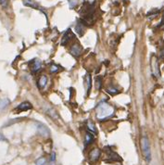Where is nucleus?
<instances>
[{
	"mask_svg": "<svg viewBox=\"0 0 164 165\" xmlns=\"http://www.w3.org/2000/svg\"><path fill=\"white\" fill-rule=\"evenodd\" d=\"M84 82H85V88H86L87 95H89L90 90L92 88V78H91L90 73H86L85 77H84Z\"/></svg>",
	"mask_w": 164,
	"mask_h": 165,
	"instance_id": "12",
	"label": "nucleus"
},
{
	"mask_svg": "<svg viewBox=\"0 0 164 165\" xmlns=\"http://www.w3.org/2000/svg\"><path fill=\"white\" fill-rule=\"evenodd\" d=\"M164 24V12H163V18H162V21L160 22V25H163Z\"/></svg>",
	"mask_w": 164,
	"mask_h": 165,
	"instance_id": "27",
	"label": "nucleus"
},
{
	"mask_svg": "<svg viewBox=\"0 0 164 165\" xmlns=\"http://www.w3.org/2000/svg\"><path fill=\"white\" fill-rule=\"evenodd\" d=\"M151 68H152V73L156 76V77H160V69H159V63H158L156 58L152 60L151 61Z\"/></svg>",
	"mask_w": 164,
	"mask_h": 165,
	"instance_id": "11",
	"label": "nucleus"
},
{
	"mask_svg": "<svg viewBox=\"0 0 164 165\" xmlns=\"http://www.w3.org/2000/svg\"><path fill=\"white\" fill-rule=\"evenodd\" d=\"M94 140H95V137H94V135L91 134V133H88L87 132L86 134H85V137H84V146H89L91 145L93 142H94Z\"/></svg>",
	"mask_w": 164,
	"mask_h": 165,
	"instance_id": "13",
	"label": "nucleus"
},
{
	"mask_svg": "<svg viewBox=\"0 0 164 165\" xmlns=\"http://www.w3.org/2000/svg\"><path fill=\"white\" fill-rule=\"evenodd\" d=\"M5 140H6V138L4 137V135L0 134V141H5Z\"/></svg>",
	"mask_w": 164,
	"mask_h": 165,
	"instance_id": "26",
	"label": "nucleus"
},
{
	"mask_svg": "<svg viewBox=\"0 0 164 165\" xmlns=\"http://www.w3.org/2000/svg\"><path fill=\"white\" fill-rule=\"evenodd\" d=\"M100 154L101 151L99 149H93L89 153V161L93 164L96 163L99 160V158H100Z\"/></svg>",
	"mask_w": 164,
	"mask_h": 165,
	"instance_id": "4",
	"label": "nucleus"
},
{
	"mask_svg": "<svg viewBox=\"0 0 164 165\" xmlns=\"http://www.w3.org/2000/svg\"><path fill=\"white\" fill-rule=\"evenodd\" d=\"M35 126H36V130L40 135H42L44 137H48L50 135V131L48 130V128L46 127L44 123L36 122H35Z\"/></svg>",
	"mask_w": 164,
	"mask_h": 165,
	"instance_id": "3",
	"label": "nucleus"
},
{
	"mask_svg": "<svg viewBox=\"0 0 164 165\" xmlns=\"http://www.w3.org/2000/svg\"><path fill=\"white\" fill-rule=\"evenodd\" d=\"M42 68V62L38 58H35L31 62V70L33 73H36Z\"/></svg>",
	"mask_w": 164,
	"mask_h": 165,
	"instance_id": "8",
	"label": "nucleus"
},
{
	"mask_svg": "<svg viewBox=\"0 0 164 165\" xmlns=\"http://www.w3.org/2000/svg\"><path fill=\"white\" fill-rule=\"evenodd\" d=\"M106 152L108 154V157L110 161H121V158L115 153L114 151H112L110 149H106Z\"/></svg>",
	"mask_w": 164,
	"mask_h": 165,
	"instance_id": "9",
	"label": "nucleus"
},
{
	"mask_svg": "<svg viewBox=\"0 0 164 165\" xmlns=\"http://www.w3.org/2000/svg\"><path fill=\"white\" fill-rule=\"evenodd\" d=\"M107 92L109 93V94H110L111 96H115V95H117V94H118L120 91L117 89L116 87H114V86H110L109 88H108L107 89Z\"/></svg>",
	"mask_w": 164,
	"mask_h": 165,
	"instance_id": "16",
	"label": "nucleus"
},
{
	"mask_svg": "<svg viewBox=\"0 0 164 165\" xmlns=\"http://www.w3.org/2000/svg\"><path fill=\"white\" fill-rule=\"evenodd\" d=\"M96 87L97 90H100L102 87V78L100 76H97L96 79Z\"/></svg>",
	"mask_w": 164,
	"mask_h": 165,
	"instance_id": "18",
	"label": "nucleus"
},
{
	"mask_svg": "<svg viewBox=\"0 0 164 165\" xmlns=\"http://www.w3.org/2000/svg\"><path fill=\"white\" fill-rule=\"evenodd\" d=\"M84 31H85V25L84 24V22L80 20L77 22V24L75 25V32L77 33L80 36H83L84 34Z\"/></svg>",
	"mask_w": 164,
	"mask_h": 165,
	"instance_id": "10",
	"label": "nucleus"
},
{
	"mask_svg": "<svg viewBox=\"0 0 164 165\" xmlns=\"http://www.w3.org/2000/svg\"><path fill=\"white\" fill-rule=\"evenodd\" d=\"M141 149L145 160L148 162H149L151 161V150H150L149 141L146 137H143L141 139Z\"/></svg>",
	"mask_w": 164,
	"mask_h": 165,
	"instance_id": "2",
	"label": "nucleus"
},
{
	"mask_svg": "<svg viewBox=\"0 0 164 165\" xmlns=\"http://www.w3.org/2000/svg\"><path fill=\"white\" fill-rule=\"evenodd\" d=\"M82 52H83V48L82 46L78 43H75L72 46L71 48V54L72 56H73L74 58H78L81 56Z\"/></svg>",
	"mask_w": 164,
	"mask_h": 165,
	"instance_id": "7",
	"label": "nucleus"
},
{
	"mask_svg": "<svg viewBox=\"0 0 164 165\" xmlns=\"http://www.w3.org/2000/svg\"><path fill=\"white\" fill-rule=\"evenodd\" d=\"M23 5L26 6V7L29 8H33V9H39V6L37 5V3L33 0H22Z\"/></svg>",
	"mask_w": 164,
	"mask_h": 165,
	"instance_id": "14",
	"label": "nucleus"
},
{
	"mask_svg": "<svg viewBox=\"0 0 164 165\" xmlns=\"http://www.w3.org/2000/svg\"><path fill=\"white\" fill-rule=\"evenodd\" d=\"M97 118L99 122H105L114 114V109L107 102H101L97 107Z\"/></svg>",
	"mask_w": 164,
	"mask_h": 165,
	"instance_id": "1",
	"label": "nucleus"
},
{
	"mask_svg": "<svg viewBox=\"0 0 164 165\" xmlns=\"http://www.w3.org/2000/svg\"><path fill=\"white\" fill-rule=\"evenodd\" d=\"M46 84H48V77L45 75H42L38 80V86L40 89H43L45 87Z\"/></svg>",
	"mask_w": 164,
	"mask_h": 165,
	"instance_id": "15",
	"label": "nucleus"
},
{
	"mask_svg": "<svg viewBox=\"0 0 164 165\" xmlns=\"http://www.w3.org/2000/svg\"><path fill=\"white\" fill-rule=\"evenodd\" d=\"M60 67L58 66V65H56V64H52V65L50 66V69H49V72L51 73H58V70H60Z\"/></svg>",
	"mask_w": 164,
	"mask_h": 165,
	"instance_id": "19",
	"label": "nucleus"
},
{
	"mask_svg": "<svg viewBox=\"0 0 164 165\" xmlns=\"http://www.w3.org/2000/svg\"><path fill=\"white\" fill-rule=\"evenodd\" d=\"M72 38H74V35L71 29H68L61 39V46H67L70 43V41H72Z\"/></svg>",
	"mask_w": 164,
	"mask_h": 165,
	"instance_id": "6",
	"label": "nucleus"
},
{
	"mask_svg": "<svg viewBox=\"0 0 164 165\" xmlns=\"http://www.w3.org/2000/svg\"><path fill=\"white\" fill-rule=\"evenodd\" d=\"M32 108H33V106L30 102L24 101V102H22L20 105L17 106V108H15V110H14V112L20 113V112H22V111H26V110H31Z\"/></svg>",
	"mask_w": 164,
	"mask_h": 165,
	"instance_id": "5",
	"label": "nucleus"
},
{
	"mask_svg": "<svg viewBox=\"0 0 164 165\" xmlns=\"http://www.w3.org/2000/svg\"><path fill=\"white\" fill-rule=\"evenodd\" d=\"M77 0H70V8L71 9H73L75 8V6L77 5Z\"/></svg>",
	"mask_w": 164,
	"mask_h": 165,
	"instance_id": "23",
	"label": "nucleus"
},
{
	"mask_svg": "<svg viewBox=\"0 0 164 165\" xmlns=\"http://www.w3.org/2000/svg\"><path fill=\"white\" fill-rule=\"evenodd\" d=\"M9 103H10V101H9L8 98H4L2 101H1V104H0V108H1L2 110L5 109V108H7Z\"/></svg>",
	"mask_w": 164,
	"mask_h": 165,
	"instance_id": "20",
	"label": "nucleus"
},
{
	"mask_svg": "<svg viewBox=\"0 0 164 165\" xmlns=\"http://www.w3.org/2000/svg\"><path fill=\"white\" fill-rule=\"evenodd\" d=\"M87 128H88V130L93 132V133H97V128L95 126V124L91 122V121H88L87 122Z\"/></svg>",
	"mask_w": 164,
	"mask_h": 165,
	"instance_id": "17",
	"label": "nucleus"
},
{
	"mask_svg": "<svg viewBox=\"0 0 164 165\" xmlns=\"http://www.w3.org/2000/svg\"><path fill=\"white\" fill-rule=\"evenodd\" d=\"M55 160H56V153H55V152H52L50 161H55Z\"/></svg>",
	"mask_w": 164,
	"mask_h": 165,
	"instance_id": "24",
	"label": "nucleus"
},
{
	"mask_svg": "<svg viewBox=\"0 0 164 165\" xmlns=\"http://www.w3.org/2000/svg\"><path fill=\"white\" fill-rule=\"evenodd\" d=\"M160 58H161V60H163L164 58V48L160 50Z\"/></svg>",
	"mask_w": 164,
	"mask_h": 165,
	"instance_id": "25",
	"label": "nucleus"
},
{
	"mask_svg": "<svg viewBox=\"0 0 164 165\" xmlns=\"http://www.w3.org/2000/svg\"><path fill=\"white\" fill-rule=\"evenodd\" d=\"M8 5H9L8 0H0V6H1L2 8L4 9L8 8Z\"/></svg>",
	"mask_w": 164,
	"mask_h": 165,
	"instance_id": "22",
	"label": "nucleus"
},
{
	"mask_svg": "<svg viewBox=\"0 0 164 165\" xmlns=\"http://www.w3.org/2000/svg\"><path fill=\"white\" fill-rule=\"evenodd\" d=\"M45 162H46L45 158H44V157H41V158H39L38 160L35 161V165H45Z\"/></svg>",
	"mask_w": 164,
	"mask_h": 165,
	"instance_id": "21",
	"label": "nucleus"
}]
</instances>
